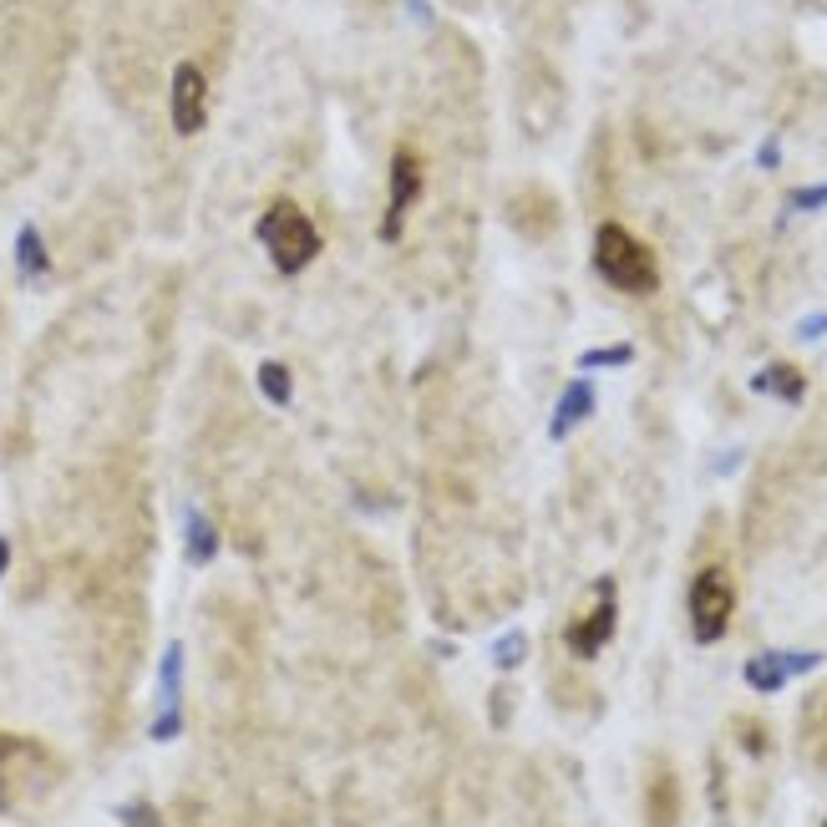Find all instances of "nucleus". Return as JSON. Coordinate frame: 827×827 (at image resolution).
<instances>
[{"label":"nucleus","instance_id":"obj_14","mask_svg":"<svg viewBox=\"0 0 827 827\" xmlns=\"http://www.w3.org/2000/svg\"><path fill=\"white\" fill-rule=\"evenodd\" d=\"M757 386H762V392H776L782 401H797L802 396V376L792 366H772L767 376H757Z\"/></svg>","mask_w":827,"mask_h":827},{"label":"nucleus","instance_id":"obj_13","mask_svg":"<svg viewBox=\"0 0 827 827\" xmlns=\"http://www.w3.org/2000/svg\"><path fill=\"white\" fill-rule=\"evenodd\" d=\"M184 706V644H168L163 655V710Z\"/></svg>","mask_w":827,"mask_h":827},{"label":"nucleus","instance_id":"obj_3","mask_svg":"<svg viewBox=\"0 0 827 827\" xmlns=\"http://www.w3.org/2000/svg\"><path fill=\"white\" fill-rule=\"evenodd\" d=\"M736 615V584L726 569H701L691 578V625H696V640H721L726 625Z\"/></svg>","mask_w":827,"mask_h":827},{"label":"nucleus","instance_id":"obj_4","mask_svg":"<svg viewBox=\"0 0 827 827\" xmlns=\"http://www.w3.org/2000/svg\"><path fill=\"white\" fill-rule=\"evenodd\" d=\"M421 188H427V178H421V158L411 153V147H396L392 184H386V213H382V229H376L386 244H392V239H401V229H407V213H411V203L421 198Z\"/></svg>","mask_w":827,"mask_h":827},{"label":"nucleus","instance_id":"obj_8","mask_svg":"<svg viewBox=\"0 0 827 827\" xmlns=\"http://www.w3.org/2000/svg\"><path fill=\"white\" fill-rule=\"evenodd\" d=\"M802 741H807V757H813V767L827 776V685L817 691L813 701H807V710H802Z\"/></svg>","mask_w":827,"mask_h":827},{"label":"nucleus","instance_id":"obj_10","mask_svg":"<svg viewBox=\"0 0 827 827\" xmlns=\"http://www.w3.org/2000/svg\"><path fill=\"white\" fill-rule=\"evenodd\" d=\"M594 411V386L589 382H574L564 392V401H559V421H553V437H564L574 421H584Z\"/></svg>","mask_w":827,"mask_h":827},{"label":"nucleus","instance_id":"obj_18","mask_svg":"<svg viewBox=\"0 0 827 827\" xmlns=\"http://www.w3.org/2000/svg\"><path fill=\"white\" fill-rule=\"evenodd\" d=\"M11 569V539H0V574Z\"/></svg>","mask_w":827,"mask_h":827},{"label":"nucleus","instance_id":"obj_6","mask_svg":"<svg viewBox=\"0 0 827 827\" xmlns=\"http://www.w3.org/2000/svg\"><path fill=\"white\" fill-rule=\"evenodd\" d=\"M644 827H681V776L665 757H655L644 776Z\"/></svg>","mask_w":827,"mask_h":827},{"label":"nucleus","instance_id":"obj_11","mask_svg":"<svg viewBox=\"0 0 827 827\" xmlns=\"http://www.w3.org/2000/svg\"><path fill=\"white\" fill-rule=\"evenodd\" d=\"M213 553H219V528L194 508L188 512V559H194V564H209Z\"/></svg>","mask_w":827,"mask_h":827},{"label":"nucleus","instance_id":"obj_15","mask_svg":"<svg viewBox=\"0 0 827 827\" xmlns=\"http://www.w3.org/2000/svg\"><path fill=\"white\" fill-rule=\"evenodd\" d=\"M782 675H787V665H776V655L751 660V670H747V681L757 685V691H776V685H782Z\"/></svg>","mask_w":827,"mask_h":827},{"label":"nucleus","instance_id":"obj_12","mask_svg":"<svg viewBox=\"0 0 827 827\" xmlns=\"http://www.w3.org/2000/svg\"><path fill=\"white\" fill-rule=\"evenodd\" d=\"M260 392L275 401V407H289L295 401V376H289L285 361H264L260 366Z\"/></svg>","mask_w":827,"mask_h":827},{"label":"nucleus","instance_id":"obj_16","mask_svg":"<svg viewBox=\"0 0 827 827\" xmlns=\"http://www.w3.org/2000/svg\"><path fill=\"white\" fill-rule=\"evenodd\" d=\"M118 817H122V827H163V813L153 807V802H143V797L128 802Z\"/></svg>","mask_w":827,"mask_h":827},{"label":"nucleus","instance_id":"obj_7","mask_svg":"<svg viewBox=\"0 0 827 827\" xmlns=\"http://www.w3.org/2000/svg\"><path fill=\"white\" fill-rule=\"evenodd\" d=\"M609 635H615V584H605V589H599V605L584 609V615L569 625V650H574L578 660H594L609 644Z\"/></svg>","mask_w":827,"mask_h":827},{"label":"nucleus","instance_id":"obj_2","mask_svg":"<svg viewBox=\"0 0 827 827\" xmlns=\"http://www.w3.org/2000/svg\"><path fill=\"white\" fill-rule=\"evenodd\" d=\"M260 239H264V250H269L279 275H300L320 254L316 223H310V213H305L295 198H275V203L260 213Z\"/></svg>","mask_w":827,"mask_h":827},{"label":"nucleus","instance_id":"obj_9","mask_svg":"<svg viewBox=\"0 0 827 827\" xmlns=\"http://www.w3.org/2000/svg\"><path fill=\"white\" fill-rule=\"evenodd\" d=\"M15 269H21L26 279H46V275H52V254H46V244H41L36 223H26V229L15 234Z\"/></svg>","mask_w":827,"mask_h":827},{"label":"nucleus","instance_id":"obj_1","mask_svg":"<svg viewBox=\"0 0 827 827\" xmlns=\"http://www.w3.org/2000/svg\"><path fill=\"white\" fill-rule=\"evenodd\" d=\"M594 269H599L619 295H655V285H660L650 244H640L625 223H599V234H594Z\"/></svg>","mask_w":827,"mask_h":827},{"label":"nucleus","instance_id":"obj_17","mask_svg":"<svg viewBox=\"0 0 827 827\" xmlns=\"http://www.w3.org/2000/svg\"><path fill=\"white\" fill-rule=\"evenodd\" d=\"M630 361V345H615V351H589L584 366H625Z\"/></svg>","mask_w":827,"mask_h":827},{"label":"nucleus","instance_id":"obj_5","mask_svg":"<svg viewBox=\"0 0 827 827\" xmlns=\"http://www.w3.org/2000/svg\"><path fill=\"white\" fill-rule=\"evenodd\" d=\"M168 118L178 137H198L203 122H209V81L194 62L173 66V92H168Z\"/></svg>","mask_w":827,"mask_h":827}]
</instances>
